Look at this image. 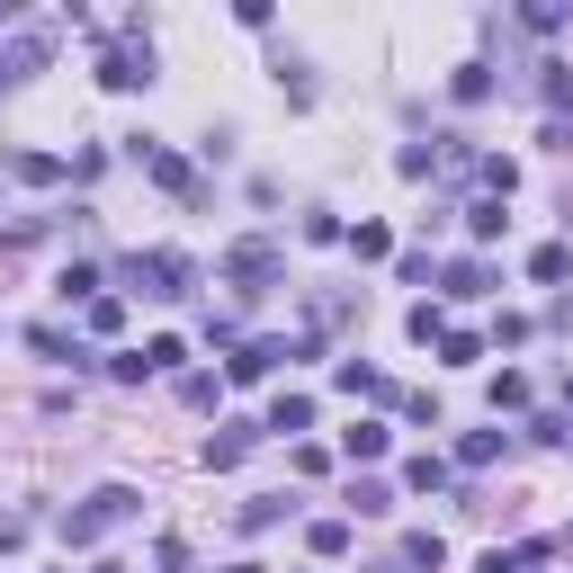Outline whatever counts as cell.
I'll list each match as a JSON object with an SVG mask.
<instances>
[{"mask_svg":"<svg viewBox=\"0 0 573 573\" xmlns=\"http://www.w3.org/2000/svg\"><path fill=\"white\" fill-rule=\"evenodd\" d=\"M28 340H36V358H72V368H90V358H82V340H72V332H54V323H36Z\"/></svg>","mask_w":573,"mask_h":573,"instance_id":"12","label":"cell"},{"mask_svg":"<svg viewBox=\"0 0 573 573\" xmlns=\"http://www.w3.org/2000/svg\"><path fill=\"white\" fill-rule=\"evenodd\" d=\"M90 573H126V564H90Z\"/></svg>","mask_w":573,"mask_h":573,"instance_id":"36","label":"cell"},{"mask_svg":"<svg viewBox=\"0 0 573 573\" xmlns=\"http://www.w3.org/2000/svg\"><path fill=\"white\" fill-rule=\"evenodd\" d=\"M475 573H520V555H501V547H493V555H484Z\"/></svg>","mask_w":573,"mask_h":573,"instance_id":"33","label":"cell"},{"mask_svg":"<svg viewBox=\"0 0 573 573\" xmlns=\"http://www.w3.org/2000/svg\"><path fill=\"white\" fill-rule=\"evenodd\" d=\"M305 547H314V555H349V520H314Z\"/></svg>","mask_w":573,"mask_h":573,"instance_id":"20","label":"cell"},{"mask_svg":"<svg viewBox=\"0 0 573 573\" xmlns=\"http://www.w3.org/2000/svg\"><path fill=\"white\" fill-rule=\"evenodd\" d=\"M349 251H358V260H386V251H394V234H386V225H358V234H349Z\"/></svg>","mask_w":573,"mask_h":573,"instance_id":"25","label":"cell"},{"mask_svg":"<svg viewBox=\"0 0 573 573\" xmlns=\"http://www.w3.org/2000/svg\"><path fill=\"white\" fill-rule=\"evenodd\" d=\"M440 358H448V368H475V358H484V340H475V332H457V323H448V332H440Z\"/></svg>","mask_w":573,"mask_h":573,"instance_id":"18","label":"cell"},{"mask_svg":"<svg viewBox=\"0 0 573 573\" xmlns=\"http://www.w3.org/2000/svg\"><path fill=\"white\" fill-rule=\"evenodd\" d=\"M45 63V36H19L10 54H0V82H28V72Z\"/></svg>","mask_w":573,"mask_h":573,"instance_id":"11","label":"cell"},{"mask_svg":"<svg viewBox=\"0 0 573 573\" xmlns=\"http://www.w3.org/2000/svg\"><path fill=\"white\" fill-rule=\"evenodd\" d=\"M269 430H314V403H305V394H278V412H269Z\"/></svg>","mask_w":573,"mask_h":573,"instance_id":"23","label":"cell"},{"mask_svg":"<svg viewBox=\"0 0 573 573\" xmlns=\"http://www.w3.org/2000/svg\"><path fill=\"white\" fill-rule=\"evenodd\" d=\"M99 82L108 90H153V45H108L99 54Z\"/></svg>","mask_w":573,"mask_h":573,"instance_id":"3","label":"cell"},{"mask_svg":"<svg viewBox=\"0 0 573 573\" xmlns=\"http://www.w3.org/2000/svg\"><path fill=\"white\" fill-rule=\"evenodd\" d=\"M564 269H573V251H564V242H547V251H529V278H538V286H555Z\"/></svg>","mask_w":573,"mask_h":573,"instance_id":"19","label":"cell"},{"mask_svg":"<svg viewBox=\"0 0 573 573\" xmlns=\"http://www.w3.org/2000/svg\"><path fill=\"white\" fill-rule=\"evenodd\" d=\"M430 162H440L430 143H403V153H394V171H403V180H430Z\"/></svg>","mask_w":573,"mask_h":573,"instance_id":"29","label":"cell"},{"mask_svg":"<svg viewBox=\"0 0 573 573\" xmlns=\"http://www.w3.org/2000/svg\"><path fill=\"white\" fill-rule=\"evenodd\" d=\"M134 286H143V296H188V251H134V269H126Z\"/></svg>","mask_w":573,"mask_h":573,"instance_id":"2","label":"cell"},{"mask_svg":"<svg viewBox=\"0 0 573 573\" xmlns=\"http://www.w3.org/2000/svg\"><path fill=\"white\" fill-rule=\"evenodd\" d=\"M520 403H529V377L501 368V377H493V412H520Z\"/></svg>","mask_w":573,"mask_h":573,"instance_id":"21","label":"cell"},{"mask_svg":"<svg viewBox=\"0 0 573 573\" xmlns=\"http://www.w3.org/2000/svg\"><path fill=\"white\" fill-rule=\"evenodd\" d=\"M278 511H286V493H260V501H242V529H269Z\"/></svg>","mask_w":573,"mask_h":573,"instance_id":"28","label":"cell"},{"mask_svg":"<svg viewBox=\"0 0 573 573\" xmlns=\"http://www.w3.org/2000/svg\"><path fill=\"white\" fill-rule=\"evenodd\" d=\"M278 358H286V340H242V349H234V386H251V377H269V368H278Z\"/></svg>","mask_w":573,"mask_h":573,"instance_id":"8","label":"cell"},{"mask_svg":"<svg viewBox=\"0 0 573 573\" xmlns=\"http://www.w3.org/2000/svg\"><path fill=\"white\" fill-rule=\"evenodd\" d=\"M153 573H188V538H162L153 547Z\"/></svg>","mask_w":573,"mask_h":573,"instance_id":"32","label":"cell"},{"mask_svg":"<svg viewBox=\"0 0 573 573\" xmlns=\"http://www.w3.org/2000/svg\"><path fill=\"white\" fill-rule=\"evenodd\" d=\"M501 225H511V215H501V197H475V206H466V234H475V242H493Z\"/></svg>","mask_w":573,"mask_h":573,"instance_id":"17","label":"cell"},{"mask_svg":"<svg viewBox=\"0 0 573 573\" xmlns=\"http://www.w3.org/2000/svg\"><path fill=\"white\" fill-rule=\"evenodd\" d=\"M340 448L368 466V457H386V421H358V430H340Z\"/></svg>","mask_w":573,"mask_h":573,"instance_id":"14","label":"cell"},{"mask_svg":"<svg viewBox=\"0 0 573 573\" xmlns=\"http://www.w3.org/2000/svg\"><path fill=\"white\" fill-rule=\"evenodd\" d=\"M403 332H412V340H440L448 323H440V305H412V314H403Z\"/></svg>","mask_w":573,"mask_h":573,"instance_id":"30","label":"cell"},{"mask_svg":"<svg viewBox=\"0 0 573 573\" xmlns=\"http://www.w3.org/2000/svg\"><path fill=\"white\" fill-rule=\"evenodd\" d=\"M564 412H573V377H564Z\"/></svg>","mask_w":573,"mask_h":573,"instance_id":"34","label":"cell"},{"mask_svg":"<svg viewBox=\"0 0 573 573\" xmlns=\"http://www.w3.org/2000/svg\"><path fill=\"white\" fill-rule=\"evenodd\" d=\"M403 564H421V573H440V564H448L440 529H412V538H403Z\"/></svg>","mask_w":573,"mask_h":573,"instance_id":"13","label":"cell"},{"mask_svg":"<svg viewBox=\"0 0 573 573\" xmlns=\"http://www.w3.org/2000/svg\"><path fill=\"white\" fill-rule=\"evenodd\" d=\"M10 171H19L28 188H54V180H63V162H54V153H10Z\"/></svg>","mask_w":573,"mask_h":573,"instance_id":"15","label":"cell"},{"mask_svg":"<svg viewBox=\"0 0 573 573\" xmlns=\"http://www.w3.org/2000/svg\"><path fill=\"white\" fill-rule=\"evenodd\" d=\"M225 573H260V564H225Z\"/></svg>","mask_w":573,"mask_h":573,"instance_id":"35","label":"cell"},{"mask_svg":"<svg viewBox=\"0 0 573 573\" xmlns=\"http://www.w3.org/2000/svg\"><path fill=\"white\" fill-rule=\"evenodd\" d=\"M332 386H340V394H368V403H386V394H394V386L368 368V358H340V368H332Z\"/></svg>","mask_w":573,"mask_h":573,"instance_id":"6","label":"cell"},{"mask_svg":"<svg viewBox=\"0 0 573 573\" xmlns=\"http://www.w3.org/2000/svg\"><path fill=\"white\" fill-rule=\"evenodd\" d=\"M251 440H260L251 421H225V430L206 440V466H242V457H251Z\"/></svg>","mask_w":573,"mask_h":573,"instance_id":"5","label":"cell"},{"mask_svg":"<svg viewBox=\"0 0 573 573\" xmlns=\"http://www.w3.org/2000/svg\"><path fill=\"white\" fill-rule=\"evenodd\" d=\"M564 19H573V0H529V28H538V36H555Z\"/></svg>","mask_w":573,"mask_h":573,"instance_id":"24","label":"cell"},{"mask_svg":"<svg viewBox=\"0 0 573 573\" xmlns=\"http://www.w3.org/2000/svg\"><path fill=\"white\" fill-rule=\"evenodd\" d=\"M180 358H188V349H180L171 332H162V340H143V368H153V377H162V368H180Z\"/></svg>","mask_w":573,"mask_h":573,"instance_id":"27","label":"cell"},{"mask_svg":"<svg viewBox=\"0 0 573 573\" xmlns=\"http://www.w3.org/2000/svg\"><path fill=\"white\" fill-rule=\"evenodd\" d=\"M153 180H162V188H171V197H197V171H188V162H180V153H153Z\"/></svg>","mask_w":573,"mask_h":573,"instance_id":"16","label":"cell"},{"mask_svg":"<svg viewBox=\"0 0 573 573\" xmlns=\"http://www.w3.org/2000/svg\"><path fill=\"white\" fill-rule=\"evenodd\" d=\"M547 72V108H573V63H538Z\"/></svg>","mask_w":573,"mask_h":573,"instance_id":"26","label":"cell"},{"mask_svg":"<svg viewBox=\"0 0 573 573\" xmlns=\"http://www.w3.org/2000/svg\"><path fill=\"white\" fill-rule=\"evenodd\" d=\"M134 511H143V493H134V484H99L82 511H63V547H99V538H108L117 520H134Z\"/></svg>","mask_w":573,"mask_h":573,"instance_id":"1","label":"cell"},{"mask_svg":"<svg viewBox=\"0 0 573 573\" xmlns=\"http://www.w3.org/2000/svg\"><path fill=\"white\" fill-rule=\"evenodd\" d=\"M403 493H448V457H440V448H421V457L403 466Z\"/></svg>","mask_w":573,"mask_h":573,"instance_id":"9","label":"cell"},{"mask_svg":"<svg viewBox=\"0 0 573 573\" xmlns=\"http://www.w3.org/2000/svg\"><path fill=\"white\" fill-rule=\"evenodd\" d=\"M349 511H358V520H386V511H394V493H386L377 475H358V484H349Z\"/></svg>","mask_w":573,"mask_h":573,"instance_id":"10","label":"cell"},{"mask_svg":"<svg viewBox=\"0 0 573 573\" xmlns=\"http://www.w3.org/2000/svg\"><path fill=\"white\" fill-rule=\"evenodd\" d=\"M484 286H493L484 260H457V269H448V296H484Z\"/></svg>","mask_w":573,"mask_h":573,"instance_id":"22","label":"cell"},{"mask_svg":"<svg viewBox=\"0 0 573 573\" xmlns=\"http://www.w3.org/2000/svg\"><path fill=\"white\" fill-rule=\"evenodd\" d=\"M225 278L242 286V296H260V286H278V251L269 242H234L225 251Z\"/></svg>","mask_w":573,"mask_h":573,"instance_id":"4","label":"cell"},{"mask_svg":"<svg viewBox=\"0 0 573 573\" xmlns=\"http://www.w3.org/2000/svg\"><path fill=\"white\" fill-rule=\"evenodd\" d=\"M448 99H457V108H484V99H493V63H457V72H448Z\"/></svg>","mask_w":573,"mask_h":573,"instance_id":"7","label":"cell"},{"mask_svg":"<svg viewBox=\"0 0 573 573\" xmlns=\"http://www.w3.org/2000/svg\"><path fill=\"white\" fill-rule=\"evenodd\" d=\"M493 457H501V440H493V430H475V440L457 448V466H493Z\"/></svg>","mask_w":573,"mask_h":573,"instance_id":"31","label":"cell"}]
</instances>
